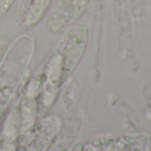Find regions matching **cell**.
Masks as SVG:
<instances>
[{"label":"cell","mask_w":151,"mask_h":151,"mask_svg":"<svg viewBox=\"0 0 151 151\" xmlns=\"http://www.w3.org/2000/svg\"><path fill=\"white\" fill-rule=\"evenodd\" d=\"M88 41V27L84 20L80 19L68 29L59 42L57 49L61 56L65 80L69 78L81 60Z\"/></svg>","instance_id":"cell-1"},{"label":"cell","mask_w":151,"mask_h":151,"mask_svg":"<svg viewBox=\"0 0 151 151\" xmlns=\"http://www.w3.org/2000/svg\"><path fill=\"white\" fill-rule=\"evenodd\" d=\"M72 151H151V136L119 135L82 142Z\"/></svg>","instance_id":"cell-2"},{"label":"cell","mask_w":151,"mask_h":151,"mask_svg":"<svg viewBox=\"0 0 151 151\" xmlns=\"http://www.w3.org/2000/svg\"><path fill=\"white\" fill-rule=\"evenodd\" d=\"M73 21L72 4L70 0H58L50 12L46 23V29L53 34H60L65 27Z\"/></svg>","instance_id":"cell-3"},{"label":"cell","mask_w":151,"mask_h":151,"mask_svg":"<svg viewBox=\"0 0 151 151\" xmlns=\"http://www.w3.org/2000/svg\"><path fill=\"white\" fill-rule=\"evenodd\" d=\"M52 0H30L27 4L19 11V26L28 30L37 25L48 12Z\"/></svg>","instance_id":"cell-4"},{"label":"cell","mask_w":151,"mask_h":151,"mask_svg":"<svg viewBox=\"0 0 151 151\" xmlns=\"http://www.w3.org/2000/svg\"><path fill=\"white\" fill-rule=\"evenodd\" d=\"M16 0H0V22L11 10Z\"/></svg>","instance_id":"cell-5"},{"label":"cell","mask_w":151,"mask_h":151,"mask_svg":"<svg viewBox=\"0 0 151 151\" xmlns=\"http://www.w3.org/2000/svg\"><path fill=\"white\" fill-rule=\"evenodd\" d=\"M30 0H20V4H19V10H21V9H23L27 4V3L29 2Z\"/></svg>","instance_id":"cell-6"}]
</instances>
